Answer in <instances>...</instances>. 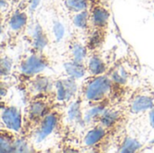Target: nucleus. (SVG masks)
I'll list each match as a JSON object with an SVG mask.
<instances>
[{
    "label": "nucleus",
    "mask_w": 154,
    "mask_h": 153,
    "mask_svg": "<svg viewBox=\"0 0 154 153\" xmlns=\"http://www.w3.org/2000/svg\"><path fill=\"white\" fill-rule=\"evenodd\" d=\"M49 64L42 50H35L33 53L25 56L19 62V78H23V83L37 75H39Z\"/></svg>",
    "instance_id": "nucleus-1"
},
{
    "label": "nucleus",
    "mask_w": 154,
    "mask_h": 153,
    "mask_svg": "<svg viewBox=\"0 0 154 153\" xmlns=\"http://www.w3.org/2000/svg\"><path fill=\"white\" fill-rule=\"evenodd\" d=\"M109 89V79L104 76H95V78L88 83L86 88V97L90 101L100 102L108 96Z\"/></svg>",
    "instance_id": "nucleus-2"
},
{
    "label": "nucleus",
    "mask_w": 154,
    "mask_h": 153,
    "mask_svg": "<svg viewBox=\"0 0 154 153\" xmlns=\"http://www.w3.org/2000/svg\"><path fill=\"white\" fill-rule=\"evenodd\" d=\"M2 121L6 128L14 132L22 131L23 118L20 112L14 106H6L2 107Z\"/></svg>",
    "instance_id": "nucleus-3"
},
{
    "label": "nucleus",
    "mask_w": 154,
    "mask_h": 153,
    "mask_svg": "<svg viewBox=\"0 0 154 153\" xmlns=\"http://www.w3.org/2000/svg\"><path fill=\"white\" fill-rule=\"evenodd\" d=\"M105 127H96L88 133L85 139V143L87 144V146H94L96 144H98L101 142V140L105 137Z\"/></svg>",
    "instance_id": "nucleus-4"
},
{
    "label": "nucleus",
    "mask_w": 154,
    "mask_h": 153,
    "mask_svg": "<svg viewBox=\"0 0 154 153\" xmlns=\"http://www.w3.org/2000/svg\"><path fill=\"white\" fill-rule=\"evenodd\" d=\"M65 4L70 12L78 14L89 8L90 0H66Z\"/></svg>",
    "instance_id": "nucleus-5"
},
{
    "label": "nucleus",
    "mask_w": 154,
    "mask_h": 153,
    "mask_svg": "<svg viewBox=\"0 0 154 153\" xmlns=\"http://www.w3.org/2000/svg\"><path fill=\"white\" fill-rule=\"evenodd\" d=\"M88 70L91 72L92 75H94V77L99 76L105 71V63L98 56L95 55L89 60Z\"/></svg>",
    "instance_id": "nucleus-6"
},
{
    "label": "nucleus",
    "mask_w": 154,
    "mask_h": 153,
    "mask_svg": "<svg viewBox=\"0 0 154 153\" xmlns=\"http://www.w3.org/2000/svg\"><path fill=\"white\" fill-rule=\"evenodd\" d=\"M152 99L147 96H141L134 101L133 106L135 111H140V110H145L151 106H152Z\"/></svg>",
    "instance_id": "nucleus-7"
},
{
    "label": "nucleus",
    "mask_w": 154,
    "mask_h": 153,
    "mask_svg": "<svg viewBox=\"0 0 154 153\" xmlns=\"http://www.w3.org/2000/svg\"><path fill=\"white\" fill-rule=\"evenodd\" d=\"M9 2H13V3H17L19 2V0H8Z\"/></svg>",
    "instance_id": "nucleus-8"
}]
</instances>
